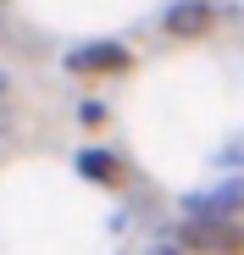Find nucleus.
Returning <instances> with one entry per match:
<instances>
[{
	"label": "nucleus",
	"instance_id": "f257e3e1",
	"mask_svg": "<svg viewBox=\"0 0 244 255\" xmlns=\"http://www.w3.org/2000/svg\"><path fill=\"white\" fill-rule=\"evenodd\" d=\"M211 22H217V6H211V0H178V6L167 11V33H172V39H200Z\"/></svg>",
	"mask_w": 244,
	"mask_h": 255
},
{
	"label": "nucleus",
	"instance_id": "f03ea898",
	"mask_svg": "<svg viewBox=\"0 0 244 255\" xmlns=\"http://www.w3.org/2000/svg\"><path fill=\"white\" fill-rule=\"evenodd\" d=\"M128 56H122V45H84L72 56V67H122Z\"/></svg>",
	"mask_w": 244,
	"mask_h": 255
},
{
	"label": "nucleus",
	"instance_id": "7ed1b4c3",
	"mask_svg": "<svg viewBox=\"0 0 244 255\" xmlns=\"http://www.w3.org/2000/svg\"><path fill=\"white\" fill-rule=\"evenodd\" d=\"M233 205H244V183H222V194L200 200V211H206V217H222V211H233Z\"/></svg>",
	"mask_w": 244,
	"mask_h": 255
},
{
	"label": "nucleus",
	"instance_id": "20e7f679",
	"mask_svg": "<svg viewBox=\"0 0 244 255\" xmlns=\"http://www.w3.org/2000/svg\"><path fill=\"white\" fill-rule=\"evenodd\" d=\"M78 166H84L89 178H111V172H117V166H111V155H95V150H89V155H78Z\"/></svg>",
	"mask_w": 244,
	"mask_h": 255
},
{
	"label": "nucleus",
	"instance_id": "39448f33",
	"mask_svg": "<svg viewBox=\"0 0 244 255\" xmlns=\"http://www.w3.org/2000/svg\"><path fill=\"white\" fill-rule=\"evenodd\" d=\"M150 255H183V250H172V244H155V250H150Z\"/></svg>",
	"mask_w": 244,
	"mask_h": 255
},
{
	"label": "nucleus",
	"instance_id": "423d86ee",
	"mask_svg": "<svg viewBox=\"0 0 244 255\" xmlns=\"http://www.w3.org/2000/svg\"><path fill=\"white\" fill-rule=\"evenodd\" d=\"M6 89H11V78H6V72H0V95H6Z\"/></svg>",
	"mask_w": 244,
	"mask_h": 255
}]
</instances>
